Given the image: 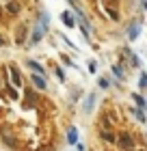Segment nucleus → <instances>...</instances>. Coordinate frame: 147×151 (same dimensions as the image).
<instances>
[{
    "label": "nucleus",
    "mask_w": 147,
    "mask_h": 151,
    "mask_svg": "<svg viewBox=\"0 0 147 151\" xmlns=\"http://www.w3.org/2000/svg\"><path fill=\"white\" fill-rule=\"evenodd\" d=\"M0 132H2L0 136H2V140H4L7 147H11V149H17V147H20L15 134H11V127H9V125H2V129H0Z\"/></svg>",
    "instance_id": "1"
},
{
    "label": "nucleus",
    "mask_w": 147,
    "mask_h": 151,
    "mask_svg": "<svg viewBox=\"0 0 147 151\" xmlns=\"http://www.w3.org/2000/svg\"><path fill=\"white\" fill-rule=\"evenodd\" d=\"M7 71H9V76H11V80H9L11 86L20 88V86L24 84V82H22V73H20V69H17L15 65H9V67H7Z\"/></svg>",
    "instance_id": "2"
},
{
    "label": "nucleus",
    "mask_w": 147,
    "mask_h": 151,
    "mask_svg": "<svg viewBox=\"0 0 147 151\" xmlns=\"http://www.w3.org/2000/svg\"><path fill=\"white\" fill-rule=\"evenodd\" d=\"M117 145L121 149H134V138H132L128 132H121L117 136Z\"/></svg>",
    "instance_id": "3"
},
{
    "label": "nucleus",
    "mask_w": 147,
    "mask_h": 151,
    "mask_svg": "<svg viewBox=\"0 0 147 151\" xmlns=\"http://www.w3.org/2000/svg\"><path fill=\"white\" fill-rule=\"evenodd\" d=\"M30 84L39 91H46L48 88V82H46V76H39V73H30Z\"/></svg>",
    "instance_id": "4"
},
{
    "label": "nucleus",
    "mask_w": 147,
    "mask_h": 151,
    "mask_svg": "<svg viewBox=\"0 0 147 151\" xmlns=\"http://www.w3.org/2000/svg\"><path fill=\"white\" fill-rule=\"evenodd\" d=\"M46 30H48V28H43V26L39 24L37 28L33 30V37H30V45H35V43H39V41H41V37L46 35Z\"/></svg>",
    "instance_id": "5"
},
{
    "label": "nucleus",
    "mask_w": 147,
    "mask_h": 151,
    "mask_svg": "<svg viewBox=\"0 0 147 151\" xmlns=\"http://www.w3.org/2000/svg\"><path fill=\"white\" fill-rule=\"evenodd\" d=\"M28 69L33 71V73H39V76H46V69H43V65H39L37 60H28Z\"/></svg>",
    "instance_id": "6"
},
{
    "label": "nucleus",
    "mask_w": 147,
    "mask_h": 151,
    "mask_svg": "<svg viewBox=\"0 0 147 151\" xmlns=\"http://www.w3.org/2000/svg\"><path fill=\"white\" fill-rule=\"evenodd\" d=\"M26 32H28L26 26H20V28H17V35H15V43H17V45H22L24 41H26Z\"/></svg>",
    "instance_id": "7"
},
{
    "label": "nucleus",
    "mask_w": 147,
    "mask_h": 151,
    "mask_svg": "<svg viewBox=\"0 0 147 151\" xmlns=\"http://www.w3.org/2000/svg\"><path fill=\"white\" fill-rule=\"evenodd\" d=\"M100 138L106 140V142H117V136H115V132H110V129H102V132H100Z\"/></svg>",
    "instance_id": "8"
},
{
    "label": "nucleus",
    "mask_w": 147,
    "mask_h": 151,
    "mask_svg": "<svg viewBox=\"0 0 147 151\" xmlns=\"http://www.w3.org/2000/svg\"><path fill=\"white\" fill-rule=\"evenodd\" d=\"M37 104H39V97L28 88V91H26V106H37Z\"/></svg>",
    "instance_id": "9"
},
{
    "label": "nucleus",
    "mask_w": 147,
    "mask_h": 151,
    "mask_svg": "<svg viewBox=\"0 0 147 151\" xmlns=\"http://www.w3.org/2000/svg\"><path fill=\"white\" fill-rule=\"evenodd\" d=\"M61 19H63V24H67L69 28H74L76 22H74V17H72V13H69V11H63L61 13Z\"/></svg>",
    "instance_id": "10"
},
{
    "label": "nucleus",
    "mask_w": 147,
    "mask_h": 151,
    "mask_svg": "<svg viewBox=\"0 0 147 151\" xmlns=\"http://www.w3.org/2000/svg\"><path fill=\"white\" fill-rule=\"evenodd\" d=\"M67 142H72V145L78 142V129H76V127H69L67 129Z\"/></svg>",
    "instance_id": "11"
},
{
    "label": "nucleus",
    "mask_w": 147,
    "mask_h": 151,
    "mask_svg": "<svg viewBox=\"0 0 147 151\" xmlns=\"http://www.w3.org/2000/svg\"><path fill=\"white\" fill-rule=\"evenodd\" d=\"M93 104H95V95L91 93L89 97H87V101H85V112H91V110H93Z\"/></svg>",
    "instance_id": "12"
},
{
    "label": "nucleus",
    "mask_w": 147,
    "mask_h": 151,
    "mask_svg": "<svg viewBox=\"0 0 147 151\" xmlns=\"http://www.w3.org/2000/svg\"><path fill=\"white\" fill-rule=\"evenodd\" d=\"M7 11H9L11 15H15V13L20 11V4L17 2H9V4H7Z\"/></svg>",
    "instance_id": "13"
},
{
    "label": "nucleus",
    "mask_w": 147,
    "mask_h": 151,
    "mask_svg": "<svg viewBox=\"0 0 147 151\" xmlns=\"http://www.w3.org/2000/svg\"><path fill=\"white\" fill-rule=\"evenodd\" d=\"M39 24L43 26V28H48V24H50V17H48V13H41V15H39Z\"/></svg>",
    "instance_id": "14"
},
{
    "label": "nucleus",
    "mask_w": 147,
    "mask_h": 151,
    "mask_svg": "<svg viewBox=\"0 0 147 151\" xmlns=\"http://www.w3.org/2000/svg\"><path fill=\"white\" fill-rule=\"evenodd\" d=\"M132 99L136 101V106H138V108H145V106H147V101L141 97V95H132Z\"/></svg>",
    "instance_id": "15"
},
{
    "label": "nucleus",
    "mask_w": 147,
    "mask_h": 151,
    "mask_svg": "<svg viewBox=\"0 0 147 151\" xmlns=\"http://www.w3.org/2000/svg\"><path fill=\"white\" fill-rule=\"evenodd\" d=\"M128 37H130V39H136V37H138V26H136V24H132V26H130Z\"/></svg>",
    "instance_id": "16"
},
{
    "label": "nucleus",
    "mask_w": 147,
    "mask_h": 151,
    "mask_svg": "<svg viewBox=\"0 0 147 151\" xmlns=\"http://www.w3.org/2000/svg\"><path fill=\"white\" fill-rule=\"evenodd\" d=\"M113 73L117 76L119 80H123V69H121V67H119V65H113Z\"/></svg>",
    "instance_id": "17"
},
{
    "label": "nucleus",
    "mask_w": 147,
    "mask_h": 151,
    "mask_svg": "<svg viewBox=\"0 0 147 151\" xmlns=\"http://www.w3.org/2000/svg\"><path fill=\"white\" fill-rule=\"evenodd\" d=\"M132 112H134V116H136L138 121H145V119H147V116L143 114V110H141V108H134V110H132Z\"/></svg>",
    "instance_id": "18"
},
{
    "label": "nucleus",
    "mask_w": 147,
    "mask_h": 151,
    "mask_svg": "<svg viewBox=\"0 0 147 151\" xmlns=\"http://www.w3.org/2000/svg\"><path fill=\"white\" fill-rule=\"evenodd\" d=\"M138 84H141L143 88L147 86V73H141V80H138Z\"/></svg>",
    "instance_id": "19"
},
{
    "label": "nucleus",
    "mask_w": 147,
    "mask_h": 151,
    "mask_svg": "<svg viewBox=\"0 0 147 151\" xmlns=\"http://www.w3.org/2000/svg\"><path fill=\"white\" fill-rule=\"evenodd\" d=\"M89 71H91V73L97 71V63H95V60H91V63H89Z\"/></svg>",
    "instance_id": "20"
},
{
    "label": "nucleus",
    "mask_w": 147,
    "mask_h": 151,
    "mask_svg": "<svg viewBox=\"0 0 147 151\" xmlns=\"http://www.w3.org/2000/svg\"><path fill=\"white\" fill-rule=\"evenodd\" d=\"M97 84H100L102 88H108V84H110V82H108L106 78H100V82H97Z\"/></svg>",
    "instance_id": "21"
},
{
    "label": "nucleus",
    "mask_w": 147,
    "mask_h": 151,
    "mask_svg": "<svg viewBox=\"0 0 147 151\" xmlns=\"http://www.w3.org/2000/svg\"><path fill=\"white\" fill-rule=\"evenodd\" d=\"M56 78H59V80H65V73H63V69H56Z\"/></svg>",
    "instance_id": "22"
},
{
    "label": "nucleus",
    "mask_w": 147,
    "mask_h": 151,
    "mask_svg": "<svg viewBox=\"0 0 147 151\" xmlns=\"http://www.w3.org/2000/svg\"><path fill=\"white\" fill-rule=\"evenodd\" d=\"M69 2H72V4L76 6V9H78V0H69Z\"/></svg>",
    "instance_id": "23"
},
{
    "label": "nucleus",
    "mask_w": 147,
    "mask_h": 151,
    "mask_svg": "<svg viewBox=\"0 0 147 151\" xmlns=\"http://www.w3.org/2000/svg\"><path fill=\"white\" fill-rule=\"evenodd\" d=\"M2 45H4V39H2V37H0V47H2Z\"/></svg>",
    "instance_id": "24"
},
{
    "label": "nucleus",
    "mask_w": 147,
    "mask_h": 151,
    "mask_svg": "<svg viewBox=\"0 0 147 151\" xmlns=\"http://www.w3.org/2000/svg\"><path fill=\"white\" fill-rule=\"evenodd\" d=\"M141 151H145V149H141Z\"/></svg>",
    "instance_id": "25"
}]
</instances>
